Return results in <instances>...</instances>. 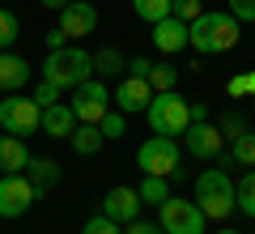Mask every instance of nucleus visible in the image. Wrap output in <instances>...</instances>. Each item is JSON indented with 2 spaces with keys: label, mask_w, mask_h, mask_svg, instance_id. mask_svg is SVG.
<instances>
[{
  "label": "nucleus",
  "mask_w": 255,
  "mask_h": 234,
  "mask_svg": "<svg viewBox=\"0 0 255 234\" xmlns=\"http://www.w3.org/2000/svg\"><path fill=\"white\" fill-rule=\"evenodd\" d=\"M81 234H124V226H119V222H111L107 213H98V217H90V222L81 226Z\"/></svg>",
  "instance_id": "c85d7f7f"
},
{
  "label": "nucleus",
  "mask_w": 255,
  "mask_h": 234,
  "mask_svg": "<svg viewBox=\"0 0 255 234\" xmlns=\"http://www.w3.org/2000/svg\"><path fill=\"white\" fill-rule=\"evenodd\" d=\"M0 128L9 136H30V132H43V107L34 98H21V94H4L0 98Z\"/></svg>",
  "instance_id": "423d86ee"
},
{
  "label": "nucleus",
  "mask_w": 255,
  "mask_h": 234,
  "mask_svg": "<svg viewBox=\"0 0 255 234\" xmlns=\"http://www.w3.org/2000/svg\"><path fill=\"white\" fill-rule=\"evenodd\" d=\"M73 128H77V115H73V107L68 102H55V107H43V132L51 136V141H68L73 136Z\"/></svg>",
  "instance_id": "dca6fc26"
},
{
  "label": "nucleus",
  "mask_w": 255,
  "mask_h": 234,
  "mask_svg": "<svg viewBox=\"0 0 255 234\" xmlns=\"http://www.w3.org/2000/svg\"><path fill=\"white\" fill-rule=\"evenodd\" d=\"M60 85H51V81H43V77H38V85H34V90H30V98H34L38 102V107H55V102H60Z\"/></svg>",
  "instance_id": "cd10ccee"
},
{
  "label": "nucleus",
  "mask_w": 255,
  "mask_h": 234,
  "mask_svg": "<svg viewBox=\"0 0 255 234\" xmlns=\"http://www.w3.org/2000/svg\"><path fill=\"white\" fill-rule=\"evenodd\" d=\"M38 4H43V9H51V13H60L64 4H68V0H38Z\"/></svg>",
  "instance_id": "4c0bfd02"
},
{
  "label": "nucleus",
  "mask_w": 255,
  "mask_h": 234,
  "mask_svg": "<svg viewBox=\"0 0 255 234\" xmlns=\"http://www.w3.org/2000/svg\"><path fill=\"white\" fill-rule=\"evenodd\" d=\"M68 145H73V153H81V158H94V153L107 145V136H102L98 124H77L73 136H68Z\"/></svg>",
  "instance_id": "aec40b11"
},
{
  "label": "nucleus",
  "mask_w": 255,
  "mask_h": 234,
  "mask_svg": "<svg viewBox=\"0 0 255 234\" xmlns=\"http://www.w3.org/2000/svg\"><path fill=\"white\" fill-rule=\"evenodd\" d=\"M26 162H30L26 141H21V136H0V175H17V171H26Z\"/></svg>",
  "instance_id": "a211bd4d"
},
{
  "label": "nucleus",
  "mask_w": 255,
  "mask_h": 234,
  "mask_svg": "<svg viewBox=\"0 0 255 234\" xmlns=\"http://www.w3.org/2000/svg\"><path fill=\"white\" fill-rule=\"evenodd\" d=\"M230 166H243V171L255 166V132H251V128L230 141V153L221 149V171H230Z\"/></svg>",
  "instance_id": "f3484780"
},
{
  "label": "nucleus",
  "mask_w": 255,
  "mask_h": 234,
  "mask_svg": "<svg viewBox=\"0 0 255 234\" xmlns=\"http://www.w3.org/2000/svg\"><path fill=\"white\" fill-rule=\"evenodd\" d=\"M251 234H255V230H251Z\"/></svg>",
  "instance_id": "a19ab883"
},
{
  "label": "nucleus",
  "mask_w": 255,
  "mask_h": 234,
  "mask_svg": "<svg viewBox=\"0 0 255 234\" xmlns=\"http://www.w3.org/2000/svg\"><path fill=\"white\" fill-rule=\"evenodd\" d=\"M26 175H30V183L38 188V196H47V192L60 183V162H51V158H30Z\"/></svg>",
  "instance_id": "6ab92c4d"
},
{
  "label": "nucleus",
  "mask_w": 255,
  "mask_h": 234,
  "mask_svg": "<svg viewBox=\"0 0 255 234\" xmlns=\"http://www.w3.org/2000/svg\"><path fill=\"white\" fill-rule=\"evenodd\" d=\"M234 200H238V213H247L255 222V166L234 183Z\"/></svg>",
  "instance_id": "b1692460"
},
{
  "label": "nucleus",
  "mask_w": 255,
  "mask_h": 234,
  "mask_svg": "<svg viewBox=\"0 0 255 234\" xmlns=\"http://www.w3.org/2000/svg\"><path fill=\"white\" fill-rule=\"evenodd\" d=\"M149 85H153V94H162V90H174V85H179V68H174V64H166V60H153Z\"/></svg>",
  "instance_id": "393cba45"
},
{
  "label": "nucleus",
  "mask_w": 255,
  "mask_h": 234,
  "mask_svg": "<svg viewBox=\"0 0 255 234\" xmlns=\"http://www.w3.org/2000/svg\"><path fill=\"white\" fill-rule=\"evenodd\" d=\"M124 72H128L124 51H115V47H98L94 51V77H124Z\"/></svg>",
  "instance_id": "412c9836"
},
{
  "label": "nucleus",
  "mask_w": 255,
  "mask_h": 234,
  "mask_svg": "<svg viewBox=\"0 0 255 234\" xmlns=\"http://www.w3.org/2000/svg\"><path fill=\"white\" fill-rule=\"evenodd\" d=\"M162 209V234H204V226H209V217H204V209L196 205V200H183V196H170Z\"/></svg>",
  "instance_id": "0eeeda50"
},
{
  "label": "nucleus",
  "mask_w": 255,
  "mask_h": 234,
  "mask_svg": "<svg viewBox=\"0 0 255 234\" xmlns=\"http://www.w3.org/2000/svg\"><path fill=\"white\" fill-rule=\"evenodd\" d=\"M153 47L162 55H174V51H183V47H187V21H179L170 13V17H162V21H153Z\"/></svg>",
  "instance_id": "4468645a"
},
{
  "label": "nucleus",
  "mask_w": 255,
  "mask_h": 234,
  "mask_svg": "<svg viewBox=\"0 0 255 234\" xmlns=\"http://www.w3.org/2000/svg\"><path fill=\"white\" fill-rule=\"evenodd\" d=\"M217 128H221V136H230V141H234V136H243V132H247V119H243V115H234V111H226V115L217 119Z\"/></svg>",
  "instance_id": "c756f323"
},
{
  "label": "nucleus",
  "mask_w": 255,
  "mask_h": 234,
  "mask_svg": "<svg viewBox=\"0 0 255 234\" xmlns=\"http://www.w3.org/2000/svg\"><path fill=\"white\" fill-rule=\"evenodd\" d=\"M200 0H174V17H179V21H187V26H191V21H196V17H200Z\"/></svg>",
  "instance_id": "7c9ffc66"
},
{
  "label": "nucleus",
  "mask_w": 255,
  "mask_h": 234,
  "mask_svg": "<svg viewBox=\"0 0 255 234\" xmlns=\"http://www.w3.org/2000/svg\"><path fill=\"white\" fill-rule=\"evenodd\" d=\"M132 13H136L140 21H162V17H170L174 13V0H132Z\"/></svg>",
  "instance_id": "5701e85b"
},
{
  "label": "nucleus",
  "mask_w": 255,
  "mask_h": 234,
  "mask_svg": "<svg viewBox=\"0 0 255 234\" xmlns=\"http://www.w3.org/2000/svg\"><path fill=\"white\" fill-rule=\"evenodd\" d=\"M191 119H209V107L204 102H191Z\"/></svg>",
  "instance_id": "e433bc0d"
},
{
  "label": "nucleus",
  "mask_w": 255,
  "mask_h": 234,
  "mask_svg": "<svg viewBox=\"0 0 255 234\" xmlns=\"http://www.w3.org/2000/svg\"><path fill=\"white\" fill-rule=\"evenodd\" d=\"M196 205L204 209L209 222H226V217L238 209L230 171H221V166H217V171H200V175H196Z\"/></svg>",
  "instance_id": "20e7f679"
},
{
  "label": "nucleus",
  "mask_w": 255,
  "mask_h": 234,
  "mask_svg": "<svg viewBox=\"0 0 255 234\" xmlns=\"http://www.w3.org/2000/svg\"><path fill=\"white\" fill-rule=\"evenodd\" d=\"M230 98H251V85H247V72H238V77H230Z\"/></svg>",
  "instance_id": "72a5a7b5"
},
{
  "label": "nucleus",
  "mask_w": 255,
  "mask_h": 234,
  "mask_svg": "<svg viewBox=\"0 0 255 234\" xmlns=\"http://www.w3.org/2000/svg\"><path fill=\"white\" fill-rule=\"evenodd\" d=\"M238 43V17L234 13H200L187 26V47H196L200 55H221Z\"/></svg>",
  "instance_id": "f03ea898"
},
{
  "label": "nucleus",
  "mask_w": 255,
  "mask_h": 234,
  "mask_svg": "<svg viewBox=\"0 0 255 234\" xmlns=\"http://www.w3.org/2000/svg\"><path fill=\"white\" fill-rule=\"evenodd\" d=\"M17 34H21L17 13H13V9H0V51H9V47L17 43Z\"/></svg>",
  "instance_id": "a878e982"
},
{
  "label": "nucleus",
  "mask_w": 255,
  "mask_h": 234,
  "mask_svg": "<svg viewBox=\"0 0 255 234\" xmlns=\"http://www.w3.org/2000/svg\"><path fill=\"white\" fill-rule=\"evenodd\" d=\"M145 119H149V132L153 136H183L191 128V102L179 90H162V94L149 98Z\"/></svg>",
  "instance_id": "7ed1b4c3"
},
{
  "label": "nucleus",
  "mask_w": 255,
  "mask_h": 234,
  "mask_svg": "<svg viewBox=\"0 0 255 234\" xmlns=\"http://www.w3.org/2000/svg\"><path fill=\"white\" fill-rule=\"evenodd\" d=\"M124 234H162V226H157V222H140V217H136V222L124 226Z\"/></svg>",
  "instance_id": "f704fd0d"
},
{
  "label": "nucleus",
  "mask_w": 255,
  "mask_h": 234,
  "mask_svg": "<svg viewBox=\"0 0 255 234\" xmlns=\"http://www.w3.org/2000/svg\"><path fill=\"white\" fill-rule=\"evenodd\" d=\"M230 13L238 21H255V0H230Z\"/></svg>",
  "instance_id": "473e14b6"
},
{
  "label": "nucleus",
  "mask_w": 255,
  "mask_h": 234,
  "mask_svg": "<svg viewBox=\"0 0 255 234\" xmlns=\"http://www.w3.org/2000/svg\"><path fill=\"white\" fill-rule=\"evenodd\" d=\"M98 128H102V136H107V141H119V136L128 132V115H124V111H115V107H111L107 115L98 119Z\"/></svg>",
  "instance_id": "bb28decb"
},
{
  "label": "nucleus",
  "mask_w": 255,
  "mask_h": 234,
  "mask_svg": "<svg viewBox=\"0 0 255 234\" xmlns=\"http://www.w3.org/2000/svg\"><path fill=\"white\" fill-rule=\"evenodd\" d=\"M73 115H77V124H98L102 115L111 111V90L102 85V77H90V81H81L73 90Z\"/></svg>",
  "instance_id": "6e6552de"
},
{
  "label": "nucleus",
  "mask_w": 255,
  "mask_h": 234,
  "mask_svg": "<svg viewBox=\"0 0 255 234\" xmlns=\"http://www.w3.org/2000/svg\"><path fill=\"white\" fill-rule=\"evenodd\" d=\"M38 77L51 81V85H60V90H77L81 81L94 77V55L85 51V47H55V51H47Z\"/></svg>",
  "instance_id": "f257e3e1"
},
{
  "label": "nucleus",
  "mask_w": 255,
  "mask_h": 234,
  "mask_svg": "<svg viewBox=\"0 0 255 234\" xmlns=\"http://www.w3.org/2000/svg\"><path fill=\"white\" fill-rule=\"evenodd\" d=\"M55 47H64V34H60V26H55V30H47V51H55Z\"/></svg>",
  "instance_id": "c9c22d12"
},
{
  "label": "nucleus",
  "mask_w": 255,
  "mask_h": 234,
  "mask_svg": "<svg viewBox=\"0 0 255 234\" xmlns=\"http://www.w3.org/2000/svg\"><path fill=\"white\" fill-rule=\"evenodd\" d=\"M183 149L191 153V158H221V149H226V136H221L217 124H209V119H191V128L183 132Z\"/></svg>",
  "instance_id": "9d476101"
},
{
  "label": "nucleus",
  "mask_w": 255,
  "mask_h": 234,
  "mask_svg": "<svg viewBox=\"0 0 255 234\" xmlns=\"http://www.w3.org/2000/svg\"><path fill=\"white\" fill-rule=\"evenodd\" d=\"M149 72H153V60H149V55H132V60H128V77H145L149 81Z\"/></svg>",
  "instance_id": "2f4dec72"
},
{
  "label": "nucleus",
  "mask_w": 255,
  "mask_h": 234,
  "mask_svg": "<svg viewBox=\"0 0 255 234\" xmlns=\"http://www.w3.org/2000/svg\"><path fill=\"white\" fill-rule=\"evenodd\" d=\"M102 213H107L111 222H119V226L136 222V217H140V192H136V188H128V183L111 188L107 196H102Z\"/></svg>",
  "instance_id": "ddd939ff"
},
{
  "label": "nucleus",
  "mask_w": 255,
  "mask_h": 234,
  "mask_svg": "<svg viewBox=\"0 0 255 234\" xmlns=\"http://www.w3.org/2000/svg\"><path fill=\"white\" fill-rule=\"evenodd\" d=\"M38 200V188L30 183V175H0V217L13 222V217H26V209Z\"/></svg>",
  "instance_id": "1a4fd4ad"
},
{
  "label": "nucleus",
  "mask_w": 255,
  "mask_h": 234,
  "mask_svg": "<svg viewBox=\"0 0 255 234\" xmlns=\"http://www.w3.org/2000/svg\"><path fill=\"white\" fill-rule=\"evenodd\" d=\"M136 166L145 175L179 179L183 175V145H179V136H149V141L136 149Z\"/></svg>",
  "instance_id": "39448f33"
},
{
  "label": "nucleus",
  "mask_w": 255,
  "mask_h": 234,
  "mask_svg": "<svg viewBox=\"0 0 255 234\" xmlns=\"http://www.w3.org/2000/svg\"><path fill=\"white\" fill-rule=\"evenodd\" d=\"M149 98H153V85H149L145 77H128L124 72V81H119L115 94H111V107L124 111V115H145Z\"/></svg>",
  "instance_id": "9b49d317"
},
{
  "label": "nucleus",
  "mask_w": 255,
  "mask_h": 234,
  "mask_svg": "<svg viewBox=\"0 0 255 234\" xmlns=\"http://www.w3.org/2000/svg\"><path fill=\"white\" fill-rule=\"evenodd\" d=\"M30 77H34V64L30 60H21V55H13V51H0V90L4 94H17Z\"/></svg>",
  "instance_id": "2eb2a0df"
},
{
  "label": "nucleus",
  "mask_w": 255,
  "mask_h": 234,
  "mask_svg": "<svg viewBox=\"0 0 255 234\" xmlns=\"http://www.w3.org/2000/svg\"><path fill=\"white\" fill-rule=\"evenodd\" d=\"M217 234H243V230H234V226H226V230H217Z\"/></svg>",
  "instance_id": "ea45409f"
},
{
  "label": "nucleus",
  "mask_w": 255,
  "mask_h": 234,
  "mask_svg": "<svg viewBox=\"0 0 255 234\" xmlns=\"http://www.w3.org/2000/svg\"><path fill=\"white\" fill-rule=\"evenodd\" d=\"M94 30H98V9L90 0H68L60 9V34L64 38H85Z\"/></svg>",
  "instance_id": "f8f14e48"
},
{
  "label": "nucleus",
  "mask_w": 255,
  "mask_h": 234,
  "mask_svg": "<svg viewBox=\"0 0 255 234\" xmlns=\"http://www.w3.org/2000/svg\"><path fill=\"white\" fill-rule=\"evenodd\" d=\"M247 85H251V98H255V68L247 72Z\"/></svg>",
  "instance_id": "58836bf2"
},
{
  "label": "nucleus",
  "mask_w": 255,
  "mask_h": 234,
  "mask_svg": "<svg viewBox=\"0 0 255 234\" xmlns=\"http://www.w3.org/2000/svg\"><path fill=\"white\" fill-rule=\"evenodd\" d=\"M140 205H166L170 200V179H162V175H145V183H140Z\"/></svg>",
  "instance_id": "4be33fe9"
}]
</instances>
